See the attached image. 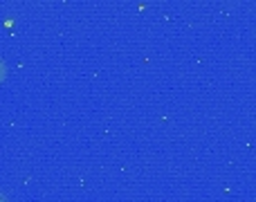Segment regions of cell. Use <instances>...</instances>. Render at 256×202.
I'll return each mask as SVG.
<instances>
[{"label":"cell","instance_id":"6da1fadb","mask_svg":"<svg viewBox=\"0 0 256 202\" xmlns=\"http://www.w3.org/2000/svg\"><path fill=\"white\" fill-rule=\"evenodd\" d=\"M2 72H4V70H2V63H0V79H2Z\"/></svg>","mask_w":256,"mask_h":202},{"label":"cell","instance_id":"7a4b0ae2","mask_svg":"<svg viewBox=\"0 0 256 202\" xmlns=\"http://www.w3.org/2000/svg\"><path fill=\"white\" fill-rule=\"evenodd\" d=\"M0 202H4V200H2V198H0Z\"/></svg>","mask_w":256,"mask_h":202}]
</instances>
